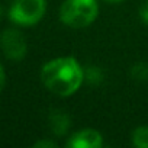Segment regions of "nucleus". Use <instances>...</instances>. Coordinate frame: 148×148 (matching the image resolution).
<instances>
[{
    "mask_svg": "<svg viewBox=\"0 0 148 148\" xmlns=\"http://www.w3.org/2000/svg\"><path fill=\"white\" fill-rule=\"evenodd\" d=\"M44 86L54 95L71 96L76 93L84 80V73L73 57H61L48 61L41 70Z\"/></svg>",
    "mask_w": 148,
    "mask_h": 148,
    "instance_id": "f257e3e1",
    "label": "nucleus"
},
{
    "mask_svg": "<svg viewBox=\"0 0 148 148\" xmlns=\"http://www.w3.org/2000/svg\"><path fill=\"white\" fill-rule=\"evenodd\" d=\"M99 13L96 0H65L60 8V19L70 28H86Z\"/></svg>",
    "mask_w": 148,
    "mask_h": 148,
    "instance_id": "f03ea898",
    "label": "nucleus"
},
{
    "mask_svg": "<svg viewBox=\"0 0 148 148\" xmlns=\"http://www.w3.org/2000/svg\"><path fill=\"white\" fill-rule=\"evenodd\" d=\"M45 0H13L9 10V18L21 26H32L45 15Z\"/></svg>",
    "mask_w": 148,
    "mask_h": 148,
    "instance_id": "7ed1b4c3",
    "label": "nucleus"
},
{
    "mask_svg": "<svg viewBox=\"0 0 148 148\" xmlns=\"http://www.w3.org/2000/svg\"><path fill=\"white\" fill-rule=\"evenodd\" d=\"M0 48L9 60L19 61L26 55L25 36L18 29H6L0 34Z\"/></svg>",
    "mask_w": 148,
    "mask_h": 148,
    "instance_id": "20e7f679",
    "label": "nucleus"
},
{
    "mask_svg": "<svg viewBox=\"0 0 148 148\" xmlns=\"http://www.w3.org/2000/svg\"><path fill=\"white\" fill-rule=\"evenodd\" d=\"M103 144L102 135L95 129H83L71 135L67 141L68 148H100Z\"/></svg>",
    "mask_w": 148,
    "mask_h": 148,
    "instance_id": "39448f33",
    "label": "nucleus"
},
{
    "mask_svg": "<svg viewBox=\"0 0 148 148\" xmlns=\"http://www.w3.org/2000/svg\"><path fill=\"white\" fill-rule=\"evenodd\" d=\"M70 116L62 112V110H52L49 115V128L52 131L54 135L57 136H62L67 134L68 128H70Z\"/></svg>",
    "mask_w": 148,
    "mask_h": 148,
    "instance_id": "423d86ee",
    "label": "nucleus"
},
{
    "mask_svg": "<svg viewBox=\"0 0 148 148\" xmlns=\"http://www.w3.org/2000/svg\"><path fill=\"white\" fill-rule=\"evenodd\" d=\"M132 144L138 148H148V126H138L132 132Z\"/></svg>",
    "mask_w": 148,
    "mask_h": 148,
    "instance_id": "0eeeda50",
    "label": "nucleus"
},
{
    "mask_svg": "<svg viewBox=\"0 0 148 148\" xmlns=\"http://www.w3.org/2000/svg\"><path fill=\"white\" fill-rule=\"evenodd\" d=\"M131 74L135 80H147L148 79V64L139 62V64L134 65L131 70Z\"/></svg>",
    "mask_w": 148,
    "mask_h": 148,
    "instance_id": "6e6552de",
    "label": "nucleus"
},
{
    "mask_svg": "<svg viewBox=\"0 0 148 148\" xmlns=\"http://www.w3.org/2000/svg\"><path fill=\"white\" fill-rule=\"evenodd\" d=\"M84 79H87L89 83H97V82H100V79H102L100 70L96 68V67L89 68V70L86 71V74H84Z\"/></svg>",
    "mask_w": 148,
    "mask_h": 148,
    "instance_id": "1a4fd4ad",
    "label": "nucleus"
},
{
    "mask_svg": "<svg viewBox=\"0 0 148 148\" xmlns=\"http://www.w3.org/2000/svg\"><path fill=\"white\" fill-rule=\"evenodd\" d=\"M34 147H35V148H54V147H57V144L52 142V141H44V139H42V141L35 142Z\"/></svg>",
    "mask_w": 148,
    "mask_h": 148,
    "instance_id": "9d476101",
    "label": "nucleus"
},
{
    "mask_svg": "<svg viewBox=\"0 0 148 148\" xmlns=\"http://www.w3.org/2000/svg\"><path fill=\"white\" fill-rule=\"evenodd\" d=\"M139 16H141L142 22L148 25V2L141 6V9H139Z\"/></svg>",
    "mask_w": 148,
    "mask_h": 148,
    "instance_id": "9b49d317",
    "label": "nucleus"
},
{
    "mask_svg": "<svg viewBox=\"0 0 148 148\" xmlns=\"http://www.w3.org/2000/svg\"><path fill=\"white\" fill-rule=\"evenodd\" d=\"M5 84H6V73H5L3 65L0 64V93H2V90H3Z\"/></svg>",
    "mask_w": 148,
    "mask_h": 148,
    "instance_id": "f8f14e48",
    "label": "nucleus"
},
{
    "mask_svg": "<svg viewBox=\"0 0 148 148\" xmlns=\"http://www.w3.org/2000/svg\"><path fill=\"white\" fill-rule=\"evenodd\" d=\"M106 2H109V3H119V2H122V0H106Z\"/></svg>",
    "mask_w": 148,
    "mask_h": 148,
    "instance_id": "ddd939ff",
    "label": "nucleus"
},
{
    "mask_svg": "<svg viewBox=\"0 0 148 148\" xmlns=\"http://www.w3.org/2000/svg\"><path fill=\"white\" fill-rule=\"evenodd\" d=\"M2 15H3V9H2V6H0V18H2Z\"/></svg>",
    "mask_w": 148,
    "mask_h": 148,
    "instance_id": "4468645a",
    "label": "nucleus"
}]
</instances>
